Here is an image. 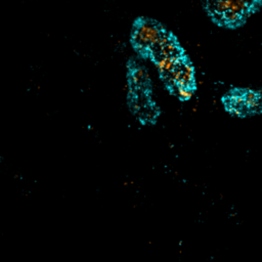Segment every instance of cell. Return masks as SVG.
I'll list each match as a JSON object with an SVG mask.
<instances>
[{
  "label": "cell",
  "mask_w": 262,
  "mask_h": 262,
  "mask_svg": "<svg viewBox=\"0 0 262 262\" xmlns=\"http://www.w3.org/2000/svg\"><path fill=\"white\" fill-rule=\"evenodd\" d=\"M170 33L160 23L145 18L139 20L134 28L132 40L135 48L149 55L150 51Z\"/></svg>",
  "instance_id": "obj_3"
},
{
  "label": "cell",
  "mask_w": 262,
  "mask_h": 262,
  "mask_svg": "<svg viewBox=\"0 0 262 262\" xmlns=\"http://www.w3.org/2000/svg\"><path fill=\"white\" fill-rule=\"evenodd\" d=\"M168 89L183 100L189 99L196 88L195 69L185 53L180 57L166 59L156 64Z\"/></svg>",
  "instance_id": "obj_2"
},
{
  "label": "cell",
  "mask_w": 262,
  "mask_h": 262,
  "mask_svg": "<svg viewBox=\"0 0 262 262\" xmlns=\"http://www.w3.org/2000/svg\"><path fill=\"white\" fill-rule=\"evenodd\" d=\"M202 5L215 26L236 30L262 8V0H202Z\"/></svg>",
  "instance_id": "obj_1"
},
{
  "label": "cell",
  "mask_w": 262,
  "mask_h": 262,
  "mask_svg": "<svg viewBox=\"0 0 262 262\" xmlns=\"http://www.w3.org/2000/svg\"><path fill=\"white\" fill-rule=\"evenodd\" d=\"M223 102L229 112L236 115L254 112L262 105V92L234 88L225 94Z\"/></svg>",
  "instance_id": "obj_4"
}]
</instances>
